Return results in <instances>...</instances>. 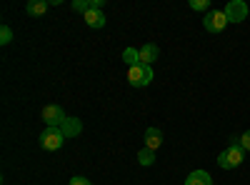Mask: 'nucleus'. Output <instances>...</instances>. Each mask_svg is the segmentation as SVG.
<instances>
[{"label": "nucleus", "mask_w": 250, "mask_h": 185, "mask_svg": "<svg viewBox=\"0 0 250 185\" xmlns=\"http://www.w3.org/2000/svg\"><path fill=\"white\" fill-rule=\"evenodd\" d=\"M65 140L68 138L62 135L60 128H45L43 133H40V148H43V150H60Z\"/></svg>", "instance_id": "1"}, {"label": "nucleus", "mask_w": 250, "mask_h": 185, "mask_svg": "<svg viewBox=\"0 0 250 185\" xmlns=\"http://www.w3.org/2000/svg\"><path fill=\"white\" fill-rule=\"evenodd\" d=\"M128 80H130V85L133 88H145L153 80V68L150 65H135V68H130L128 70Z\"/></svg>", "instance_id": "2"}, {"label": "nucleus", "mask_w": 250, "mask_h": 185, "mask_svg": "<svg viewBox=\"0 0 250 185\" xmlns=\"http://www.w3.org/2000/svg\"><path fill=\"white\" fill-rule=\"evenodd\" d=\"M203 25H205V30L208 33H220V30H225V25H228V15H225V10H210L205 18H203Z\"/></svg>", "instance_id": "3"}, {"label": "nucleus", "mask_w": 250, "mask_h": 185, "mask_svg": "<svg viewBox=\"0 0 250 185\" xmlns=\"http://www.w3.org/2000/svg\"><path fill=\"white\" fill-rule=\"evenodd\" d=\"M223 10L228 15V23H243V20L248 18V5L243 3V0H230Z\"/></svg>", "instance_id": "4"}, {"label": "nucleus", "mask_w": 250, "mask_h": 185, "mask_svg": "<svg viewBox=\"0 0 250 185\" xmlns=\"http://www.w3.org/2000/svg\"><path fill=\"white\" fill-rule=\"evenodd\" d=\"M43 120L48 128H60L65 123V113H62L60 105H45L43 108Z\"/></svg>", "instance_id": "5"}, {"label": "nucleus", "mask_w": 250, "mask_h": 185, "mask_svg": "<svg viewBox=\"0 0 250 185\" xmlns=\"http://www.w3.org/2000/svg\"><path fill=\"white\" fill-rule=\"evenodd\" d=\"M223 153H225V158H228V165H230V168H238L240 163L245 160V150H243L240 143H230V148L223 150Z\"/></svg>", "instance_id": "6"}, {"label": "nucleus", "mask_w": 250, "mask_h": 185, "mask_svg": "<svg viewBox=\"0 0 250 185\" xmlns=\"http://www.w3.org/2000/svg\"><path fill=\"white\" fill-rule=\"evenodd\" d=\"M163 145V130L160 128H148L145 130V148L148 150H158Z\"/></svg>", "instance_id": "7"}, {"label": "nucleus", "mask_w": 250, "mask_h": 185, "mask_svg": "<svg viewBox=\"0 0 250 185\" xmlns=\"http://www.w3.org/2000/svg\"><path fill=\"white\" fill-rule=\"evenodd\" d=\"M158 45H153V43H145L143 48H140V63L143 65H153L155 60H158Z\"/></svg>", "instance_id": "8"}, {"label": "nucleus", "mask_w": 250, "mask_h": 185, "mask_svg": "<svg viewBox=\"0 0 250 185\" xmlns=\"http://www.w3.org/2000/svg\"><path fill=\"white\" fill-rule=\"evenodd\" d=\"M50 5H53V0H33V3H28L25 13L33 15V18H38V15H45Z\"/></svg>", "instance_id": "9"}, {"label": "nucleus", "mask_w": 250, "mask_h": 185, "mask_svg": "<svg viewBox=\"0 0 250 185\" xmlns=\"http://www.w3.org/2000/svg\"><path fill=\"white\" fill-rule=\"evenodd\" d=\"M60 130H62V135H65V138L80 135V130H83V123H80L78 118H65V123L60 125Z\"/></svg>", "instance_id": "10"}, {"label": "nucleus", "mask_w": 250, "mask_h": 185, "mask_svg": "<svg viewBox=\"0 0 250 185\" xmlns=\"http://www.w3.org/2000/svg\"><path fill=\"white\" fill-rule=\"evenodd\" d=\"M185 185H213V178L208 175L205 170H193L190 175L185 178Z\"/></svg>", "instance_id": "11"}, {"label": "nucleus", "mask_w": 250, "mask_h": 185, "mask_svg": "<svg viewBox=\"0 0 250 185\" xmlns=\"http://www.w3.org/2000/svg\"><path fill=\"white\" fill-rule=\"evenodd\" d=\"M85 23H88L90 28H103V25H105V15H103L100 10H95V8H90V10L85 13Z\"/></svg>", "instance_id": "12"}, {"label": "nucleus", "mask_w": 250, "mask_h": 185, "mask_svg": "<svg viewBox=\"0 0 250 185\" xmlns=\"http://www.w3.org/2000/svg\"><path fill=\"white\" fill-rule=\"evenodd\" d=\"M123 60H125V63H128L130 68L140 65V50H135V48H125V50H123Z\"/></svg>", "instance_id": "13"}, {"label": "nucleus", "mask_w": 250, "mask_h": 185, "mask_svg": "<svg viewBox=\"0 0 250 185\" xmlns=\"http://www.w3.org/2000/svg\"><path fill=\"white\" fill-rule=\"evenodd\" d=\"M138 163H140V165H145V168H148V165H153V163H155V150L143 148V150L138 153Z\"/></svg>", "instance_id": "14"}, {"label": "nucleus", "mask_w": 250, "mask_h": 185, "mask_svg": "<svg viewBox=\"0 0 250 185\" xmlns=\"http://www.w3.org/2000/svg\"><path fill=\"white\" fill-rule=\"evenodd\" d=\"M73 10L85 15V13L90 10V0H73Z\"/></svg>", "instance_id": "15"}, {"label": "nucleus", "mask_w": 250, "mask_h": 185, "mask_svg": "<svg viewBox=\"0 0 250 185\" xmlns=\"http://www.w3.org/2000/svg\"><path fill=\"white\" fill-rule=\"evenodd\" d=\"M10 40H13V30L8 25H3V28H0V45H8Z\"/></svg>", "instance_id": "16"}, {"label": "nucleus", "mask_w": 250, "mask_h": 185, "mask_svg": "<svg viewBox=\"0 0 250 185\" xmlns=\"http://www.w3.org/2000/svg\"><path fill=\"white\" fill-rule=\"evenodd\" d=\"M193 10H210V0H190Z\"/></svg>", "instance_id": "17"}, {"label": "nucleus", "mask_w": 250, "mask_h": 185, "mask_svg": "<svg viewBox=\"0 0 250 185\" xmlns=\"http://www.w3.org/2000/svg\"><path fill=\"white\" fill-rule=\"evenodd\" d=\"M68 185H93L88 178H83V175H75V178H70V183Z\"/></svg>", "instance_id": "18"}, {"label": "nucleus", "mask_w": 250, "mask_h": 185, "mask_svg": "<svg viewBox=\"0 0 250 185\" xmlns=\"http://www.w3.org/2000/svg\"><path fill=\"white\" fill-rule=\"evenodd\" d=\"M240 145H243V150H250V130H245V133H243Z\"/></svg>", "instance_id": "19"}, {"label": "nucleus", "mask_w": 250, "mask_h": 185, "mask_svg": "<svg viewBox=\"0 0 250 185\" xmlns=\"http://www.w3.org/2000/svg\"><path fill=\"white\" fill-rule=\"evenodd\" d=\"M218 165H220L223 170H230V165H228V158H225V153H220V155H218Z\"/></svg>", "instance_id": "20"}, {"label": "nucleus", "mask_w": 250, "mask_h": 185, "mask_svg": "<svg viewBox=\"0 0 250 185\" xmlns=\"http://www.w3.org/2000/svg\"><path fill=\"white\" fill-rule=\"evenodd\" d=\"M103 5H105V0H90V8H95V10H100Z\"/></svg>", "instance_id": "21"}]
</instances>
